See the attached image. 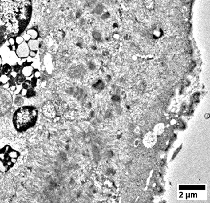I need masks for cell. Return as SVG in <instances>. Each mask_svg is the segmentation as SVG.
Masks as SVG:
<instances>
[{
  "label": "cell",
  "instance_id": "obj_1",
  "mask_svg": "<svg viewBox=\"0 0 210 203\" xmlns=\"http://www.w3.org/2000/svg\"><path fill=\"white\" fill-rule=\"evenodd\" d=\"M32 9L31 0H0V19L7 27L11 37L26 28Z\"/></svg>",
  "mask_w": 210,
  "mask_h": 203
},
{
  "label": "cell",
  "instance_id": "obj_10",
  "mask_svg": "<svg viewBox=\"0 0 210 203\" xmlns=\"http://www.w3.org/2000/svg\"><path fill=\"white\" fill-rule=\"evenodd\" d=\"M33 75H34V77H35V78H39L40 77L41 73L39 71L37 70V71H35L33 73Z\"/></svg>",
  "mask_w": 210,
  "mask_h": 203
},
{
  "label": "cell",
  "instance_id": "obj_11",
  "mask_svg": "<svg viewBox=\"0 0 210 203\" xmlns=\"http://www.w3.org/2000/svg\"><path fill=\"white\" fill-rule=\"evenodd\" d=\"M36 51H31L30 50V52L29 56L31 58H35L36 55Z\"/></svg>",
  "mask_w": 210,
  "mask_h": 203
},
{
  "label": "cell",
  "instance_id": "obj_7",
  "mask_svg": "<svg viewBox=\"0 0 210 203\" xmlns=\"http://www.w3.org/2000/svg\"><path fill=\"white\" fill-rule=\"evenodd\" d=\"M26 34L29 35L30 39H37L38 37V32L34 29L28 30L26 32Z\"/></svg>",
  "mask_w": 210,
  "mask_h": 203
},
{
  "label": "cell",
  "instance_id": "obj_4",
  "mask_svg": "<svg viewBox=\"0 0 210 203\" xmlns=\"http://www.w3.org/2000/svg\"><path fill=\"white\" fill-rule=\"evenodd\" d=\"M9 37H11L9 30L4 22L0 19V47L5 43Z\"/></svg>",
  "mask_w": 210,
  "mask_h": 203
},
{
  "label": "cell",
  "instance_id": "obj_16",
  "mask_svg": "<svg viewBox=\"0 0 210 203\" xmlns=\"http://www.w3.org/2000/svg\"><path fill=\"white\" fill-rule=\"evenodd\" d=\"M160 31L158 32V35H160ZM155 36H158V33L157 34H155Z\"/></svg>",
  "mask_w": 210,
  "mask_h": 203
},
{
  "label": "cell",
  "instance_id": "obj_3",
  "mask_svg": "<svg viewBox=\"0 0 210 203\" xmlns=\"http://www.w3.org/2000/svg\"><path fill=\"white\" fill-rule=\"evenodd\" d=\"M30 52V50L26 41H24L22 44L18 45L15 51L16 55L21 58H28L29 56Z\"/></svg>",
  "mask_w": 210,
  "mask_h": 203
},
{
  "label": "cell",
  "instance_id": "obj_6",
  "mask_svg": "<svg viewBox=\"0 0 210 203\" xmlns=\"http://www.w3.org/2000/svg\"><path fill=\"white\" fill-rule=\"evenodd\" d=\"M27 43H28V46L30 50L35 51L38 50L39 46V42L38 40L30 39L28 41Z\"/></svg>",
  "mask_w": 210,
  "mask_h": 203
},
{
  "label": "cell",
  "instance_id": "obj_2",
  "mask_svg": "<svg viewBox=\"0 0 210 203\" xmlns=\"http://www.w3.org/2000/svg\"><path fill=\"white\" fill-rule=\"evenodd\" d=\"M38 111L32 106H22L13 113L12 122L16 131L23 133L33 128L38 121Z\"/></svg>",
  "mask_w": 210,
  "mask_h": 203
},
{
  "label": "cell",
  "instance_id": "obj_12",
  "mask_svg": "<svg viewBox=\"0 0 210 203\" xmlns=\"http://www.w3.org/2000/svg\"><path fill=\"white\" fill-rule=\"evenodd\" d=\"M94 38H96V39H100L101 38V35L100 34L98 33H95L94 35Z\"/></svg>",
  "mask_w": 210,
  "mask_h": 203
},
{
  "label": "cell",
  "instance_id": "obj_5",
  "mask_svg": "<svg viewBox=\"0 0 210 203\" xmlns=\"http://www.w3.org/2000/svg\"><path fill=\"white\" fill-rule=\"evenodd\" d=\"M34 68L30 65L25 66L21 70V73L26 77H30L33 74Z\"/></svg>",
  "mask_w": 210,
  "mask_h": 203
},
{
  "label": "cell",
  "instance_id": "obj_8",
  "mask_svg": "<svg viewBox=\"0 0 210 203\" xmlns=\"http://www.w3.org/2000/svg\"><path fill=\"white\" fill-rule=\"evenodd\" d=\"M15 43L16 45H19L20 44H22V42L25 41V40L23 39V37L22 36H18L16 37L15 39Z\"/></svg>",
  "mask_w": 210,
  "mask_h": 203
},
{
  "label": "cell",
  "instance_id": "obj_15",
  "mask_svg": "<svg viewBox=\"0 0 210 203\" xmlns=\"http://www.w3.org/2000/svg\"><path fill=\"white\" fill-rule=\"evenodd\" d=\"M104 16H105V18H104L105 19H106V18H109V16H110V15H109V14H107V13H106V14H104Z\"/></svg>",
  "mask_w": 210,
  "mask_h": 203
},
{
  "label": "cell",
  "instance_id": "obj_14",
  "mask_svg": "<svg viewBox=\"0 0 210 203\" xmlns=\"http://www.w3.org/2000/svg\"><path fill=\"white\" fill-rule=\"evenodd\" d=\"M119 34H115L114 35V38L115 39H119Z\"/></svg>",
  "mask_w": 210,
  "mask_h": 203
},
{
  "label": "cell",
  "instance_id": "obj_13",
  "mask_svg": "<svg viewBox=\"0 0 210 203\" xmlns=\"http://www.w3.org/2000/svg\"><path fill=\"white\" fill-rule=\"evenodd\" d=\"M113 99L115 101H118L120 100V98L118 96H115L113 97Z\"/></svg>",
  "mask_w": 210,
  "mask_h": 203
},
{
  "label": "cell",
  "instance_id": "obj_9",
  "mask_svg": "<svg viewBox=\"0 0 210 203\" xmlns=\"http://www.w3.org/2000/svg\"><path fill=\"white\" fill-rule=\"evenodd\" d=\"M8 43H9L10 46L14 45V44H16L15 43V40L14 38L12 37H9V39H8Z\"/></svg>",
  "mask_w": 210,
  "mask_h": 203
}]
</instances>
